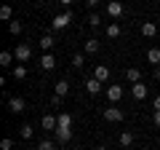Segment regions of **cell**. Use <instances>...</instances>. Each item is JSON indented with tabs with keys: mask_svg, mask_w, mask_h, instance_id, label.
Instances as JSON below:
<instances>
[{
	"mask_svg": "<svg viewBox=\"0 0 160 150\" xmlns=\"http://www.w3.org/2000/svg\"><path fill=\"white\" fill-rule=\"evenodd\" d=\"M86 91H88V94H99V91H102V81L88 78V81H86Z\"/></svg>",
	"mask_w": 160,
	"mask_h": 150,
	"instance_id": "cell-14",
	"label": "cell"
},
{
	"mask_svg": "<svg viewBox=\"0 0 160 150\" xmlns=\"http://www.w3.org/2000/svg\"><path fill=\"white\" fill-rule=\"evenodd\" d=\"M13 16V11H11V6H3L0 8V19H3V22H8V19Z\"/></svg>",
	"mask_w": 160,
	"mask_h": 150,
	"instance_id": "cell-26",
	"label": "cell"
},
{
	"mask_svg": "<svg viewBox=\"0 0 160 150\" xmlns=\"http://www.w3.org/2000/svg\"><path fill=\"white\" fill-rule=\"evenodd\" d=\"M155 78H158V81H160V67H155Z\"/></svg>",
	"mask_w": 160,
	"mask_h": 150,
	"instance_id": "cell-35",
	"label": "cell"
},
{
	"mask_svg": "<svg viewBox=\"0 0 160 150\" xmlns=\"http://www.w3.org/2000/svg\"><path fill=\"white\" fill-rule=\"evenodd\" d=\"M123 118H126V113L120 107H107L104 110V121H109V123H120Z\"/></svg>",
	"mask_w": 160,
	"mask_h": 150,
	"instance_id": "cell-3",
	"label": "cell"
},
{
	"mask_svg": "<svg viewBox=\"0 0 160 150\" xmlns=\"http://www.w3.org/2000/svg\"><path fill=\"white\" fill-rule=\"evenodd\" d=\"M19 134H22V139H32V134H35V129L29 126V123H24V126H22V131H19Z\"/></svg>",
	"mask_w": 160,
	"mask_h": 150,
	"instance_id": "cell-23",
	"label": "cell"
},
{
	"mask_svg": "<svg viewBox=\"0 0 160 150\" xmlns=\"http://www.w3.org/2000/svg\"><path fill=\"white\" fill-rule=\"evenodd\" d=\"M107 13L112 19H118V16H123V3H120V0H112V3H109L107 6Z\"/></svg>",
	"mask_w": 160,
	"mask_h": 150,
	"instance_id": "cell-7",
	"label": "cell"
},
{
	"mask_svg": "<svg viewBox=\"0 0 160 150\" xmlns=\"http://www.w3.org/2000/svg\"><path fill=\"white\" fill-rule=\"evenodd\" d=\"M107 97H109V102H120V99H123V86H109Z\"/></svg>",
	"mask_w": 160,
	"mask_h": 150,
	"instance_id": "cell-9",
	"label": "cell"
},
{
	"mask_svg": "<svg viewBox=\"0 0 160 150\" xmlns=\"http://www.w3.org/2000/svg\"><path fill=\"white\" fill-rule=\"evenodd\" d=\"M86 3H88V6L93 8V6H99V3H102V0H86Z\"/></svg>",
	"mask_w": 160,
	"mask_h": 150,
	"instance_id": "cell-33",
	"label": "cell"
},
{
	"mask_svg": "<svg viewBox=\"0 0 160 150\" xmlns=\"http://www.w3.org/2000/svg\"><path fill=\"white\" fill-rule=\"evenodd\" d=\"M13 56H16V62H29V59H32V46H29V43H19L16 51H13Z\"/></svg>",
	"mask_w": 160,
	"mask_h": 150,
	"instance_id": "cell-1",
	"label": "cell"
},
{
	"mask_svg": "<svg viewBox=\"0 0 160 150\" xmlns=\"http://www.w3.org/2000/svg\"><path fill=\"white\" fill-rule=\"evenodd\" d=\"M56 139H59V142H69V139H72V129H67V126H59L56 129Z\"/></svg>",
	"mask_w": 160,
	"mask_h": 150,
	"instance_id": "cell-11",
	"label": "cell"
},
{
	"mask_svg": "<svg viewBox=\"0 0 160 150\" xmlns=\"http://www.w3.org/2000/svg\"><path fill=\"white\" fill-rule=\"evenodd\" d=\"M38 150H56V142L53 139H43V142H38Z\"/></svg>",
	"mask_w": 160,
	"mask_h": 150,
	"instance_id": "cell-22",
	"label": "cell"
},
{
	"mask_svg": "<svg viewBox=\"0 0 160 150\" xmlns=\"http://www.w3.org/2000/svg\"><path fill=\"white\" fill-rule=\"evenodd\" d=\"M40 67H43V70H53V67H56V56H53V54H43Z\"/></svg>",
	"mask_w": 160,
	"mask_h": 150,
	"instance_id": "cell-13",
	"label": "cell"
},
{
	"mask_svg": "<svg viewBox=\"0 0 160 150\" xmlns=\"http://www.w3.org/2000/svg\"><path fill=\"white\" fill-rule=\"evenodd\" d=\"M131 97L136 99V102H142V99H147V86H144L142 81H139V83H133V86H131Z\"/></svg>",
	"mask_w": 160,
	"mask_h": 150,
	"instance_id": "cell-4",
	"label": "cell"
},
{
	"mask_svg": "<svg viewBox=\"0 0 160 150\" xmlns=\"http://www.w3.org/2000/svg\"><path fill=\"white\" fill-rule=\"evenodd\" d=\"M158 16H160V13H158Z\"/></svg>",
	"mask_w": 160,
	"mask_h": 150,
	"instance_id": "cell-37",
	"label": "cell"
},
{
	"mask_svg": "<svg viewBox=\"0 0 160 150\" xmlns=\"http://www.w3.org/2000/svg\"><path fill=\"white\" fill-rule=\"evenodd\" d=\"M69 22H72V13H56V16H53V22H51V27L53 29H67L69 27Z\"/></svg>",
	"mask_w": 160,
	"mask_h": 150,
	"instance_id": "cell-2",
	"label": "cell"
},
{
	"mask_svg": "<svg viewBox=\"0 0 160 150\" xmlns=\"http://www.w3.org/2000/svg\"><path fill=\"white\" fill-rule=\"evenodd\" d=\"M53 88H56V97L62 99V97H67V91H69V83H67V81H59Z\"/></svg>",
	"mask_w": 160,
	"mask_h": 150,
	"instance_id": "cell-17",
	"label": "cell"
},
{
	"mask_svg": "<svg viewBox=\"0 0 160 150\" xmlns=\"http://www.w3.org/2000/svg\"><path fill=\"white\" fill-rule=\"evenodd\" d=\"M147 62L149 64H160V48H149L147 51Z\"/></svg>",
	"mask_w": 160,
	"mask_h": 150,
	"instance_id": "cell-18",
	"label": "cell"
},
{
	"mask_svg": "<svg viewBox=\"0 0 160 150\" xmlns=\"http://www.w3.org/2000/svg\"><path fill=\"white\" fill-rule=\"evenodd\" d=\"M40 129H46V131H56V129H59L56 115H43V121H40Z\"/></svg>",
	"mask_w": 160,
	"mask_h": 150,
	"instance_id": "cell-6",
	"label": "cell"
},
{
	"mask_svg": "<svg viewBox=\"0 0 160 150\" xmlns=\"http://www.w3.org/2000/svg\"><path fill=\"white\" fill-rule=\"evenodd\" d=\"M93 78L96 81H109V67H104V64H96V70H93Z\"/></svg>",
	"mask_w": 160,
	"mask_h": 150,
	"instance_id": "cell-8",
	"label": "cell"
},
{
	"mask_svg": "<svg viewBox=\"0 0 160 150\" xmlns=\"http://www.w3.org/2000/svg\"><path fill=\"white\" fill-rule=\"evenodd\" d=\"M142 35L144 38H155V35H158V24L155 22H144L142 24Z\"/></svg>",
	"mask_w": 160,
	"mask_h": 150,
	"instance_id": "cell-10",
	"label": "cell"
},
{
	"mask_svg": "<svg viewBox=\"0 0 160 150\" xmlns=\"http://www.w3.org/2000/svg\"><path fill=\"white\" fill-rule=\"evenodd\" d=\"M0 150H13V139H3L0 142Z\"/></svg>",
	"mask_w": 160,
	"mask_h": 150,
	"instance_id": "cell-30",
	"label": "cell"
},
{
	"mask_svg": "<svg viewBox=\"0 0 160 150\" xmlns=\"http://www.w3.org/2000/svg\"><path fill=\"white\" fill-rule=\"evenodd\" d=\"M83 64H86V59H83V54H75V56H72V67H83Z\"/></svg>",
	"mask_w": 160,
	"mask_h": 150,
	"instance_id": "cell-28",
	"label": "cell"
},
{
	"mask_svg": "<svg viewBox=\"0 0 160 150\" xmlns=\"http://www.w3.org/2000/svg\"><path fill=\"white\" fill-rule=\"evenodd\" d=\"M88 24H91V27H99V24H102V16H99V13H91V16H88Z\"/></svg>",
	"mask_w": 160,
	"mask_h": 150,
	"instance_id": "cell-29",
	"label": "cell"
},
{
	"mask_svg": "<svg viewBox=\"0 0 160 150\" xmlns=\"http://www.w3.org/2000/svg\"><path fill=\"white\" fill-rule=\"evenodd\" d=\"M120 145H123V147H131V145H133V134L131 131H123V134H120Z\"/></svg>",
	"mask_w": 160,
	"mask_h": 150,
	"instance_id": "cell-21",
	"label": "cell"
},
{
	"mask_svg": "<svg viewBox=\"0 0 160 150\" xmlns=\"http://www.w3.org/2000/svg\"><path fill=\"white\" fill-rule=\"evenodd\" d=\"M53 43H56V40H53V35H43V38H40V43H38V46L43 48V51H46V54H51Z\"/></svg>",
	"mask_w": 160,
	"mask_h": 150,
	"instance_id": "cell-12",
	"label": "cell"
},
{
	"mask_svg": "<svg viewBox=\"0 0 160 150\" xmlns=\"http://www.w3.org/2000/svg\"><path fill=\"white\" fill-rule=\"evenodd\" d=\"M13 78H16V81H24V78H27V67H24V64H16V67H13Z\"/></svg>",
	"mask_w": 160,
	"mask_h": 150,
	"instance_id": "cell-19",
	"label": "cell"
},
{
	"mask_svg": "<svg viewBox=\"0 0 160 150\" xmlns=\"http://www.w3.org/2000/svg\"><path fill=\"white\" fill-rule=\"evenodd\" d=\"M120 35V24H109L107 27V38H118Z\"/></svg>",
	"mask_w": 160,
	"mask_h": 150,
	"instance_id": "cell-27",
	"label": "cell"
},
{
	"mask_svg": "<svg viewBox=\"0 0 160 150\" xmlns=\"http://www.w3.org/2000/svg\"><path fill=\"white\" fill-rule=\"evenodd\" d=\"M99 48H102V40H99V38H88L86 40V51L88 54H96Z\"/></svg>",
	"mask_w": 160,
	"mask_h": 150,
	"instance_id": "cell-16",
	"label": "cell"
},
{
	"mask_svg": "<svg viewBox=\"0 0 160 150\" xmlns=\"http://www.w3.org/2000/svg\"><path fill=\"white\" fill-rule=\"evenodd\" d=\"M96 150H107V147H96Z\"/></svg>",
	"mask_w": 160,
	"mask_h": 150,
	"instance_id": "cell-36",
	"label": "cell"
},
{
	"mask_svg": "<svg viewBox=\"0 0 160 150\" xmlns=\"http://www.w3.org/2000/svg\"><path fill=\"white\" fill-rule=\"evenodd\" d=\"M152 107H155V110H160V97H155V102H152Z\"/></svg>",
	"mask_w": 160,
	"mask_h": 150,
	"instance_id": "cell-32",
	"label": "cell"
},
{
	"mask_svg": "<svg viewBox=\"0 0 160 150\" xmlns=\"http://www.w3.org/2000/svg\"><path fill=\"white\" fill-rule=\"evenodd\" d=\"M59 3H62V6H72V0H59Z\"/></svg>",
	"mask_w": 160,
	"mask_h": 150,
	"instance_id": "cell-34",
	"label": "cell"
},
{
	"mask_svg": "<svg viewBox=\"0 0 160 150\" xmlns=\"http://www.w3.org/2000/svg\"><path fill=\"white\" fill-rule=\"evenodd\" d=\"M126 81H128V83H131V86H133V83H139V81H142V72H139L136 67L126 70Z\"/></svg>",
	"mask_w": 160,
	"mask_h": 150,
	"instance_id": "cell-15",
	"label": "cell"
},
{
	"mask_svg": "<svg viewBox=\"0 0 160 150\" xmlns=\"http://www.w3.org/2000/svg\"><path fill=\"white\" fill-rule=\"evenodd\" d=\"M8 29H11V35H19V32H22V22H16V19H13V22H8Z\"/></svg>",
	"mask_w": 160,
	"mask_h": 150,
	"instance_id": "cell-25",
	"label": "cell"
},
{
	"mask_svg": "<svg viewBox=\"0 0 160 150\" xmlns=\"http://www.w3.org/2000/svg\"><path fill=\"white\" fill-rule=\"evenodd\" d=\"M152 123H155V126H160V110H155V115H152Z\"/></svg>",
	"mask_w": 160,
	"mask_h": 150,
	"instance_id": "cell-31",
	"label": "cell"
},
{
	"mask_svg": "<svg viewBox=\"0 0 160 150\" xmlns=\"http://www.w3.org/2000/svg\"><path fill=\"white\" fill-rule=\"evenodd\" d=\"M56 121H59V126H72V115H69V113H59V118H56Z\"/></svg>",
	"mask_w": 160,
	"mask_h": 150,
	"instance_id": "cell-20",
	"label": "cell"
},
{
	"mask_svg": "<svg viewBox=\"0 0 160 150\" xmlns=\"http://www.w3.org/2000/svg\"><path fill=\"white\" fill-rule=\"evenodd\" d=\"M13 59H16V56H13L11 51H3V54H0V64H6V67H8V64L13 62Z\"/></svg>",
	"mask_w": 160,
	"mask_h": 150,
	"instance_id": "cell-24",
	"label": "cell"
},
{
	"mask_svg": "<svg viewBox=\"0 0 160 150\" xmlns=\"http://www.w3.org/2000/svg\"><path fill=\"white\" fill-rule=\"evenodd\" d=\"M24 107H27V104H24L22 97H11V99H8V110L16 113V115H19V113H24Z\"/></svg>",
	"mask_w": 160,
	"mask_h": 150,
	"instance_id": "cell-5",
	"label": "cell"
}]
</instances>
